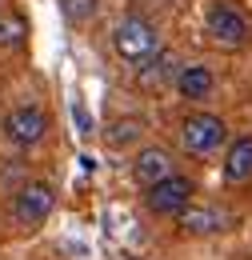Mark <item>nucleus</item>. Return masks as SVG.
<instances>
[{"instance_id":"1","label":"nucleus","mask_w":252,"mask_h":260,"mask_svg":"<svg viewBox=\"0 0 252 260\" xmlns=\"http://www.w3.org/2000/svg\"><path fill=\"white\" fill-rule=\"evenodd\" d=\"M112 48H116V56H120L124 64L140 68L148 56L160 52V32H156V24H152L148 16L132 12L124 20H116V28H112Z\"/></svg>"},{"instance_id":"2","label":"nucleus","mask_w":252,"mask_h":260,"mask_svg":"<svg viewBox=\"0 0 252 260\" xmlns=\"http://www.w3.org/2000/svg\"><path fill=\"white\" fill-rule=\"evenodd\" d=\"M56 208V192H52V184H44V180H28L16 200H12V220L20 228H36L48 220V212Z\"/></svg>"},{"instance_id":"3","label":"nucleus","mask_w":252,"mask_h":260,"mask_svg":"<svg viewBox=\"0 0 252 260\" xmlns=\"http://www.w3.org/2000/svg\"><path fill=\"white\" fill-rule=\"evenodd\" d=\"M224 136H228V124H224L220 116H212V112H192V116H184V124H180V144L188 152H196V156L216 152L224 144Z\"/></svg>"},{"instance_id":"4","label":"nucleus","mask_w":252,"mask_h":260,"mask_svg":"<svg viewBox=\"0 0 252 260\" xmlns=\"http://www.w3.org/2000/svg\"><path fill=\"white\" fill-rule=\"evenodd\" d=\"M192 200V180L188 176H164L156 180L148 192H144V204H148V212H156V216H180L184 208H188Z\"/></svg>"},{"instance_id":"5","label":"nucleus","mask_w":252,"mask_h":260,"mask_svg":"<svg viewBox=\"0 0 252 260\" xmlns=\"http://www.w3.org/2000/svg\"><path fill=\"white\" fill-rule=\"evenodd\" d=\"M4 136H8L16 148H32V144H40V140L48 136V116H44V108H36V104H20V108H12V112L4 116Z\"/></svg>"},{"instance_id":"6","label":"nucleus","mask_w":252,"mask_h":260,"mask_svg":"<svg viewBox=\"0 0 252 260\" xmlns=\"http://www.w3.org/2000/svg\"><path fill=\"white\" fill-rule=\"evenodd\" d=\"M208 36L220 48H240L248 40V20L232 8V4H212L208 8Z\"/></svg>"},{"instance_id":"7","label":"nucleus","mask_w":252,"mask_h":260,"mask_svg":"<svg viewBox=\"0 0 252 260\" xmlns=\"http://www.w3.org/2000/svg\"><path fill=\"white\" fill-rule=\"evenodd\" d=\"M132 176H136L144 188H152L156 180L172 176V156H168V148H160V144L140 148V152H136V160H132Z\"/></svg>"},{"instance_id":"8","label":"nucleus","mask_w":252,"mask_h":260,"mask_svg":"<svg viewBox=\"0 0 252 260\" xmlns=\"http://www.w3.org/2000/svg\"><path fill=\"white\" fill-rule=\"evenodd\" d=\"M176 72H180L176 52H164V48H160L156 56H148L144 64L136 68V84H140V88H164V84H168Z\"/></svg>"},{"instance_id":"9","label":"nucleus","mask_w":252,"mask_h":260,"mask_svg":"<svg viewBox=\"0 0 252 260\" xmlns=\"http://www.w3.org/2000/svg\"><path fill=\"white\" fill-rule=\"evenodd\" d=\"M224 212H216V208H184L180 212V232L184 236H212V232H220L224 228Z\"/></svg>"},{"instance_id":"10","label":"nucleus","mask_w":252,"mask_h":260,"mask_svg":"<svg viewBox=\"0 0 252 260\" xmlns=\"http://www.w3.org/2000/svg\"><path fill=\"white\" fill-rule=\"evenodd\" d=\"M212 72L208 68H200V64H188V68H180L176 72V88H180V96H188V100H204V96H212Z\"/></svg>"},{"instance_id":"11","label":"nucleus","mask_w":252,"mask_h":260,"mask_svg":"<svg viewBox=\"0 0 252 260\" xmlns=\"http://www.w3.org/2000/svg\"><path fill=\"white\" fill-rule=\"evenodd\" d=\"M224 176H228V180H248V176H252V136H240V140L228 144Z\"/></svg>"},{"instance_id":"12","label":"nucleus","mask_w":252,"mask_h":260,"mask_svg":"<svg viewBox=\"0 0 252 260\" xmlns=\"http://www.w3.org/2000/svg\"><path fill=\"white\" fill-rule=\"evenodd\" d=\"M140 132H144V120H140V116H124V120L108 124L104 140H108L112 148H124V144H136V140H140Z\"/></svg>"},{"instance_id":"13","label":"nucleus","mask_w":252,"mask_h":260,"mask_svg":"<svg viewBox=\"0 0 252 260\" xmlns=\"http://www.w3.org/2000/svg\"><path fill=\"white\" fill-rule=\"evenodd\" d=\"M96 8H100V0H60L64 20H72V24H84V20H92Z\"/></svg>"},{"instance_id":"14","label":"nucleus","mask_w":252,"mask_h":260,"mask_svg":"<svg viewBox=\"0 0 252 260\" xmlns=\"http://www.w3.org/2000/svg\"><path fill=\"white\" fill-rule=\"evenodd\" d=\"M28 32V24L20 20V16H0V48H12V44H20Z\"/></svg>"},{"instance_id":"15","label":"nucleus","mask_w":252,"mask_h":260,"mask_svg":"<svg viewBox=\"0 0 252 260\" xmlns=\"http://www.w3.org/2000/svg\"><path fill=\"white\" fill-rule=\"evenodd\" d=\"M72 116H76V124H80V132H84V136L92 132V120H88V112H84V104H72Z\"/></svg>"}]
</instances>
